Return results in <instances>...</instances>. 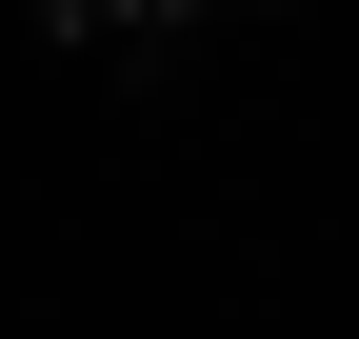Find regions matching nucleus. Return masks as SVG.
<instances>
[{"mask_svg": "<svg viewBox=\"0 0 359 339\" xmlns=\"http://www.w3.org/2000/svg\"><path fill=\"white\" fill-rule=\"evenodd\" d=\"M40 20H60V40H160L180 0H40Z\"/></svg>", "mask_w": 359, "mask_h": 339, "instance_id": "nucleus-1", "label": "nucleus"}]
</instances>
